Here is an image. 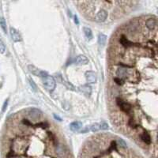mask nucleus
<instances>
[{
    "label": "nucleus",
    "mask_w": 158,
    "mask_h": 158,
    "mask_svg": "<svg viewBox=\"0 0 158 158\" xmlns=\"http://www.w3.org/2000/svg\"><path fill=\"white\" fill-rule=\"evenodd\" d=\"M117 106L120 108V110L126 114H131L132 113V106L127 101L123 100L120 98H116L115 100Z\"/></svg>",
    "instance_id": "1"
},
{
    "label": "nucleus",
    "mask_w": 158,
    "mask_h": 158,
    "mask_svg": "<svg viewBox=\"0 0 158 158\" xmlns=\"http://www.w3.org/2000/svg\"><path fill=\"white\" fill-rule=\"evenodd\" d=\"M43 82H44V86L50 91H52L55 89V86H56V82L55 80L54 79L53 77L48 75L46 77L43 78Z\"/></svg>",
    "instance_id": "2"
},
{
    "label": "nucleus",
    "mask_w": 158,
    "mask_h": 158,
    "mask_svg": "<svg viewBox=\"0 0 158 158\" xmlns=\"http://www.w3.org/2000/svg\"><path fill=\"white\" fill-rule=\"evenodd\" d=\"M116 77L117 78L120 79V80H124L125 78H127V77L129 75V72L127 69L123 68V67H118L117 70H116Z\"/></svg>",
    "instance_id": "3"
},
{
    "label": "nucleus",
    "mask_w": 158,
    "mask_h": 158,
    "mask_svg": "<svg viewBox=\"0 0 158 158\" xmlns=\"http://www.w3.org/2000/svg\"><path fill=\"white\" fill-rule=\"evenodd\" d=\"M108 128V123H106L105 122H101L99 123H94L93 124L89 130H91L93 132H97L100 130H107Z\"/></svg>",
    "instance_id": "4"
},
{
    "label": "nucleus",
    "mask_w": 158,
    "mask_h": 158,
    "mask_svg": "<svg viewBox=\"0 0 158 158\" xmlns=\"http://www.w3.org/2000/svg\"><path fill=\"white\" fill-rule=\"evenodd\" d=\"M108 18V13L104 10H100L96 15V21L98 22H104Z\"/></svg>",
    "instance_id": "5"
},
{
    "label": "nucleus",
    "mask_w": 158,
    "mask_h": 158,
    "mask_svg": "<svg viewBox=\"0 0 158 158\" xmlns=\"http://www.w3.org/2000/svg\"><path fill=\"white\" fill-rule=\"evenodd\" d=\"M86 81L89 83H95L97 82V74L95 72L93 71H88L86 74Z\"/></svg>",
    "instance_id": "6"
},
{
    "label": "nucleus",
    "mask_w": 158,
    "mask_h": 158,
    "mask_svg": "<svg viewBox=\"0 0 158 158\" xmlns=\"http://www.w3.org/2000/svg\"><path fill=\"white\" fill-rule=\"evenodd\" d=\"M28 115L33 120H36V118H39L41 116V111L37 108H31L29 109Z\"/></svg>",
    "instance_id": "7"
},
{
    "label": "nucleus",
    "mask_w": 158,
    "mask_h": 158,
    "mask_svg": "<svg viewBox=\"0 0 158 158\" xmlns=\"http://www.w3.org/2000/svg\"><path fill=\"white\" fill-rule=\"evenodd\" d=\"M10 32L11 38H12V40H13L14 42H19V41H21V35L19 34V32L14 28H10Z\"/></svg>",
    "instance_id": "8"
},
{
    "label": "nucleus",
    "mask_w": 158,
    "mask_h": 158,
    "mask_svg": "<svg viewBox=\"0 0 158 158\" xmlns=\"http://www.w3.org/2000/svg\"><path fill=\"white\" fill-rule=\"evenodd\" d=\"M120 42L121 44V45L124 48H130L131 46H133V43L129 41V39H127L125 36H121L120 38Z\"/></svg>",
    "instance_id": "9"
},
{
    "label": "nucleus",
    "mask_w": 158,
    "mask_h": 158,
    "mask_svg": "<svg viewBox=\"0 0 158 158\" xmlns=\"http://www.w3.org/2000/svg\"><path fill=\"white\" fill-rule=\"evenodd\" d=\"M88 63H89V59H87L86 55H78L75 59V63L77 65H86Z\"/></svg>",
    "instance_id": "10"
},
{
    "label": "nucleus",
    "mask_w": 158,
    "mask_h": 158,
    "mask_svg": "<svg viewBox=\"0 0 158 158\" xmlns=\"http://www.w3.org/2000/svg\"><path fill=\"white\" fill-rule=\"evenodd\" d=\"M145 26L149 30H153L156 27V20L153 18H149L145 21Z\"/></svg>",
    "instance_id": "11"
},
{
    "label": "nucleus",
    "mask_w": 158,
    "mask_h": 158,
    "mask_svg": "<svg viewBox=\"0 0 158 158\" xmlns=\"http://www.w3.org/2000/svg\"><path fill=\"white\" fill-rule=\"evenodd\" d=\"M82 127V123L81 122H78V121H75L73 122L70 125V128L72 131L74 132H77L79 131Z\"/></svg>",
    "instance_id": "12"
},
{
    "label": "nucleus",
    "mask_w": 158,
    "mask_h": 158,
    "mask_svg": "<svg viewBox=\"0 0 158 158\" xmlns=\"http://www.w3.org/2000/svg\"><path fill=\"white\" fill-rule=\"evenodd\" d=\"M28 69H29V71L32 74H33V75H35V76L41 77L42 71L40 70L39 69H37L36 66H32V65H29V66H28Z\"/></svg>",
    "instance_id": "13"
},
{
    "label": "nucleus",
    "mask_w": 158,
    "mask_h": 158,
    "mask_svg": "<svg viewBox=\"0 0 158 158\" xmlns=\"http://www.w3.org/2000/svg\"><path fill=\"white\" fill-rule=\"evenodd\" d=\"M80 90H81V92L84 94V95H86V97H89L90 96V94H91V87L90 86H82L81 88H80Z\"/></svg>",
    "instance_id": "14"
},
{
    "label": "nucleus",
    "mask_w": 158,
    "mask_h": 158,
    "mask_svg": "<svg viewBox=\"0 0 158 158\" xmlns=\"http://www.w3.org/2000/svg\"><path fill=\"white\" fill-rule=\"evenodd\" d=\"M56 153L58 156H63L66 153V149H65V147L63 145H58L56 146Z\"/></svg>",
    "instance_id": "15"
},
{
    "label": "nucleus",
    "mask_w": 158,
    "mask_h": 158,
    "mask_svg": "<svg viewBox=\"0 0 158 158\" xmlns=\"http://www.w3.org/2000/svg\"><path fill=\"white\" fill-rule=\"evenodd\" d=\"M141 139L145 143V144H150L151 142V138L150 135L147 132H144L141 135Z\"/></svg>",
    "instance_id": "16"
},
{
    "label": "nucleus",
    "mask_w": 158,
    "mask_h": 158,
    "mask_svg": "<svg viewBox=\"0 0 158 158\" xmlns=\"http://www.w3.org/2000/svg\"><path fill=\"white\" fill-rule=\"evenodd\" d=\"M83 31H84V33L86 35V36L89 39V40H91L93 38V32L91 31V29L89 28H87V27H84L83 28Z\"/></svg>",
    "instance_id": "17"
},
{
    "label": "nucleus",
    "mask_w": 158,
    "mask_h": 158,
    "mask_svg": "<svg viewBox=\"0 0 158 158\" xmlns=\"http://www.w3.org/2000/svg\"><path fill=\"white\" fill-rule=\"evenodd\" d=\"M106 41H107V36L104 34H100L99 36V38H98V42H99V44L104 46L106 43Z\"/></svg>",
    "instance_id": "18"
},
{
    "label": "nucleus",
    "mask_w": 158,
    "mask_h": 158,
    "mask_svg": "<svg viewBox=\"0 0 158 158\" xmlns=\"http://www.w3.org/2000/svg\"><path fill=\"white\" fill-rule=\"evenodd\" d=\"M0 25H1L3 32L5 33H7V23H6V21L3 18H0Z\"/></svg>",
    "instance_id": "19"
},
{
    "label": "nucleus",
    "mask_w": 158,
    "mask_h": 158,
    "mask_svg": "<svg viewBox=\"0 0 158 158\" xmlns=\"http://www.w3.org/2000/svg\"><path fill=\"white\" fill-rule=\"evenodd\" d=\"M6 51V45L4 42L0 39V53H4Z\"/></svg>",
    "instance_id": "20"
},
{
    "label": "nucleus",
    "mask_w": 158,
    "mask_h": 158,
    "mask_svg": "<svg viewBox=\"0 0 158 158\" xmlns=\"http://www.w3.org/2000/svg\"><path fill=\"white\" fill-rule=\"evenodd\" d=\"M118 145H120L121 147H123V148H127V143L123 140V139H121V138H120V139H118Z\"/></svg>",
    "instance_id": "21"
},
{
    "label": "nucleus",
    "mask_w": 158,
    "mask_h": 158,
    "mask_svg": "<svg viewBox=\"0 0 158 158\" xmlns=\"http://www.w3.org/2000/svg\"><path fill=\"white\" fill-rule=\"evenodd\" d=\"M29 84H30L32 89L34 91H36V84L34 83V82H33L32 80H31V79L29 80Z\"/></svg>",
    "instance_id": "22"
},
{
    "label": "nucleus",
    "mask_w": 158,
    "mask_h": 158,
    "mask_svg": "<svg viewBox=\"0 0 158 158\" xmlns=\"http://www.w3.org/2000/svg\"><path fill=\"white\" fill-rule=\"evenodd\" d=\"M7 104H8V100H6L4 104H3V111H5V110H6V108L7 107Z\"/></svg>",
    "instance_id": "23"
},
{
    "label": "nucleus",
    "mask_w": 158,
    "mask_h": 158,
    "mask_svg": "<svg viewBox=\"0 0 158 158\" xmlns=\"http://www.w3.org/2000/svg\"><path fill=\"white\" fill-rule=\"evenodd\" d=\"M74 21H75V23H76V24H79V21H78V20H77V18L76 16L74 17Z\"/></svg>",
    "instance_id": "24"
}]
</instances>
